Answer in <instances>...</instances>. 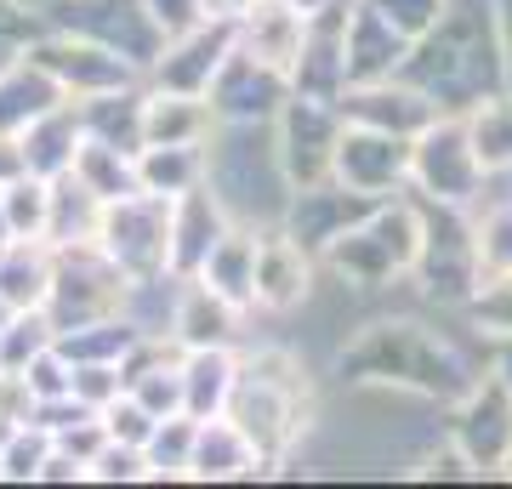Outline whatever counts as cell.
Returning <instances> with one entry per match:
<instances>
[{"instance_id":"obj_1","label":"cell","mask_w":512,"mask_h":489,"mask_svg":"<svg viewBox=\"0 0 512 489\" xmlns=\"http://www.w3.org/2000/svg\"><path fill=\"white\" fill-rule=\"evenodd\" d=\"M336 376L348 387H387V393H416L433 404H456L484 364H473L439 325H427L416 313L370 319L353 330V342L336 353Z\"/></svg>"},{"instance_id":"obj_49","label":"cell","mask_w":512,"mask_h":489,"mask_svg":"<svg viewBox=\"0 0 512 489\" xmlns=\"http://www.w3.org/2000/svg\"><path fill=\"white\" fill-rule=\"evenodd\" d=\"M0 421H6V427H29V421H35V393H29V381H23V370H6V364H0Z\"/></svg>"},{"instance_id":"obj_17","label":"cell","mask_w":512,"mask_h":489,"mask_svg":"<svg viewBox=\"0 0 512 489\" xmlns=\"http://www.w3.org/2000/svg\"><path fill=\"white\" fill-rule=\"evenodd\" d=\"M205 97H211V114L217 120H274L279 103L291 97V74L268 69V63H256L251 52L234 46Z\"/></svg>"},{"instance_id":"obj_3","label":"cell","mask_w":512,"mask_h":489,"mask_svg":"<svg viewBox=\"0 0 512 489\" xmlns=\"http://www.w3.org/2000/svg\"><path fill=\"white\" fill-rule=\"evenodd\" d=\"M205 182L245 228H279L291 182L274 148V120H217L205 143Z\"/></svg>"},{"instance_id":"obj_47","label":"cell","mask_w":512,"mask_h":489,"mask_svg":"<svg viewBox=\"0 0 512 489\" xmlns=\"http://www.w3.org/2000/svg\"><path fill=\"white\" fill-rule=\"evenodd\" d=\"M444 6H450V0H376V12H382L399 35H410V40L427 35V29L444 18Z\"/></svg>"},{"instance_id":"obj_6","label":"cell","mask_w":512,"mask_h":489,"mask_svg":"<svg viewBox=\"0 0 512 489\" xmlns=\"http://www.w3.org/2000/svg\"><path fill=\"white\" fill-rule=\"evenodd\" d=\"M416 211H421V251H416V279L427 296L439 302H467L478 290V234H473V217L467 205H439V200H421L416 194Z\"/></svg>"},{"instance_id":"obj_14","label":"cell","mask_w":512,"mask_h":489,"mask_svg":"<svg viewBox=\"0 0 512 489\" xmlns=\"http://www.w3.org/2000/svg\"><path fill=\"white\" fill-rule=\"evenodd\" d=\"M336 109L348 126H376V131H393V137H416L439 120V103L416 86V80H404V74H387V80H365V86H348L336 97Z\"/></svg>"},{"instance_id":"obj_38","label":"cell","mask_w":512,"mask_h":489,"mask_svg":"<svg viewBox=\"0 0 512 489\" xmlns=\"http://www.w3.org/2000/svg\"><path fill=\"white\" fill-rule=\"evenodd\" d=\"M473 330L484 342H507L512 336V273H495V279H478V290L461 302Z\"/></svg>"},{"instance_id":"obj_25","label":"cell","mask_w":512,"mask_h":489,"mask_svg":"<svg viewBox=\"0 0 512 489\" xmlns=\"http://www.w3.org/2000/svg\"><path fill=\"white\" fill-rule=\"evenodd\" d=\"M239 319H245L239 302H228L205 279H183L177 313H171V342L177 347H239Z\"/></svg>"},{"instance_id":"obj_46","label":"cell","mask_w":512,"mask_h":489,"mask_svg":"<svg viewBox=\"0 0 512 489\" xmlns=\"http://www.w3.org/2000/svg\"><path fill=\"white\" fill-rule=\"evenodd\" d=\"M154 421H160V416H148V410H143L137 399H131V393H120V399H114L109 410H103V427H109L114 444H137V450L148 444Z\"/></svg>"},{"instance_id":"obj_18","label":"cell","mask_w":512,"mask_h":489,"mask_svg":"<svg viewBox=\"0 0 512 489\" xmlns=\"http://www.w3.org/2000/svg\"><path fill=\"white\" fill-rule=\"evenodd\" d=\"M313 268L319 256L302 251L285 228H262L256 239V313H296L313 296Z\"/></svg>"},{"instance_id":"obj_45","label":"cell","mask_w":512,"mask_h":489,"mask_svg":"<svg viewBox=\"0 0 512 489\" xmlns=\"http://www.w3.org/2000/svg\"><path fill=\"white\" fill-rule=\"evenodd\" d=\"M143 12H148V23L160 29V40H177V35H188V29L211 23L205 0H143Z\"/></svg>"},{"instance_id":"obj_54","label":"cell","mask_w":512,"mask_h":489,"mask_svg":"<svg viewBox=\"0 0 512 489\" xmlns=\"http://www.w3.org/2000/svg\"><path fill=\"white\" fill-rule=\"evenodd\" d=\"M239 6H245V0H205V12H211V18H234Z\"/></svg>"},{"instance_id":"obj_37","label":"cell","mask_w":512,"mask_h":489,"mask_svg":"<svg viewBox=\"0 0 512 489\" xmlns=\"http://www.w3.org/2000/svg\"><path fill=\"white\" fill-rule=\"evenodd\" d=\"M148 478H188V455H194V416H160L143 444Z\"/></svg>"},{"instance_id":"obj_20","label":"cell","mask_w":512,"mask_h":489,"mask_svg":"<svg viewBox=\"0 0 512 489\" xmlns=\"http://www.w3.org/2000/svg\"><path fill=\"white\" fill-rule=\"evenodd\" d=\"M342 23H348V0H336L330 12L308 18V35H302V52L291 63V91L296 97H319V103H336L348 91V57H342Z\"/></svg>"},{"instance_id":"obj_5","label":"cell","mask_w":512,"mask_h":489,"mask_svg":"<svg viewBox=\"0 0 512 489\" xmlns=\"http://www.w3.org/2000/svg\"><path fill=\"white\" fill-rule=\"evenodd\" d=\"M416 251H421V211H416V194L404 188L393 200H376L342 239H330L319 262L348 290H387L410 279Z\"/></svg>"},{"instance_id":"obj_50","label":"cell","mask_w":512,"mask_h":489,"mask_svg":"<svg viewBox=\"0 0 512 489\" xmlns=\"http://www.w3.org/2000/svg\"><path fill=\"white\" fill-rule=\"evenodd\" d=\"M416 478H444V484H473V478H478V467H473V461H467V455L456 450V444H444V450L421 455Z\"/></svg>"},{"instance_id":"obj_41","label":"cell","mask_w":512,"mask_h":489,"mask_svg":"<svg viewBox=\"0 0 512 489\" xmlns=\"http://www.w3.org/2000/svg\"><path fill=\"white\" fill-rule=\"evenodd\" d=\"M52 342H57V325L46 319V308L12 313V325L0 330V364H6V370H23L40 347H52Z\"/></svg>"},{"instance_id":"obj_27","label":"cell","mask_w":512,"mask_h":489,"mask_svg":"<svg viewBox=\"0 0 512 489\" xmlns=\"http://www.w3.org/2000/svg\"><path fill=\"white\" fill-rule=\"evenodd\" d=\"M211 131H217L211 97L143 86V143H211Z\"/></svg>"},{"instance_id":"obj_31","label":"cell","mask_w":512,"mask_h":489,"mask_svg":"<svg viewBox=\"0 0 512 489\" xmlns=\"http://www.w3.org/2000/svg\"><path fill=\"white\" fill-rule=\"evenodd\" d=\"M137 182L143 194L177 200L205 182V143H143L137 148Z\"/></svg>"},{"instance_id":"obj_32","label":"cell","mask_w":512,"mask_h":489,"mask_svg":"<svg viewBox=\"0 0 512 489\" xmlns=\"http://www.w3.org/2000/svg\"><path fill=\"white\" fill-rule=\"evenodd\" d=\"M148 86V80H143ZM143 86H126V91H103V97H80V126L86 137L97 143H114V148H143Z\"/></svg>"},{"instance_id":"obj_39","label":"cell","mask_w":512,"mask_h":489,"mask_svg":"<svg viewBox=\"0 0 512 489\" xmlns=\"http://www.w3.org/2000/svg\"><path fill=\"white\" fill-rule=\"evenodd\" d=\"M52 455V433L46 427H18V433L0 444V484H40V467Z\"/></svg>"},{"instance_id":"obj_11","label":"cell","mask_w":512,"mask_h":489,"mask_svg":"<svg viewBox=\"0 0 512 489\" xmlns=\"http://www.w3.org/2000/svg\"><path fill=\"white\" fill-rule=\"evenodd\" d=\"M342 109L336 103H319V97H285L274 114V148L279 165H285V182L291 188H308V182H325L330 165H336V143H342Z\"/></svg>"},{"instance_id":"obj_2","label":"cell","mask_w":512,"mask_h":489,"mask_svg":"<svg viewBox=\"0 0 512 489\" xmlns=\"http://www.w3.org/2000/svg\"><path fill=\"white\" fill-rule=\"evenodd\" d=\"M404 80H416L444 114H467L478 97L501 91V46H495V6L490 0H450L444 18L410 46Z\"/></svg>"},{"instance_id":"obj_4","label":"cell","mask_w":512,"mask_h":489,"mask_svg":"<svg viewBox=\"0 0 512 489\" xmlns=\"http://www.w3.org/2000/svg\"><path fill=\"white\" fill-rule=\"evenodd\" d=\"M222 416L239 421V433L256 444L262 461L285 467V455L313 421V393H308V370L296 353L285 347H256L239 353V387Z\"/></svg>"},{"instance_id":"obj_56","label":"cell","mask_w":512,"mask_h":489,"mask_svg":"<svg viewBox=\"0 0 512 489\" xmlns=\"http://www.w3.org/2000/svg\"><path fill=\"white\" fill-rule=\"evenodd\" d=\"M12 313H18V308H12V302H6V296H0V330L12 325Z\"/></svg>"},{"instance_id":"obj_53","label":"cell","mask_w":512,"mask_h":489,"mask_svg":"<svg viewBox=\"0 0 512 489\" xmlns=\"http://www.w3.org/2000/svg\"><path fill=\"white\" fill-rule=\"evenodd\" d=\"M490 370L512 387V336H507V342H495V364H490Z\"/></svg>"},{"instance_id":"obj_36","label":"cell","mask_w":512,"mask_h":489,"mask_svg":"<svg viewBox=\"0 0 512 489\" xmlns=\"http://www.w3.org/2000/svg\"><path fill=\"white\" fill-rule=\"evenodd\" d=\"M0 200H6V239H46V222H52V177L18 171V177L0 182Z\"/></svg>"},{"instance_id":"obj_29","label":"cell","mask_w":512,"mask_h":489,"mask_svg":"<svg viewBox=\"0 0 512 489\" xmlns=\"http://www.w3.org/2000/svg\"><path fill=\"white\" fill-rule=\"evenodd\" d=\"M256 239H262V228H245V222H234L228 234L205 251L200 273H188V279H205L211 290H222L228 302H239L245 313H256Z\"/></svg>"},{"instance_id":"obj_24","label":"cell","mask_w":512,"mask_h":489,"mask_svg":"<svg viewBox=\"0 0 512 489\" xmlns=\"http://www.w3.org/2000/svg\"><path fill=\"white\" fill-rule=\"evenodd\" d=\"M228 228H234V217H228V205L211 194V182L177 194V200H171V273H183V279L200 273L205 251H211Z\"/></svg>"},{"instance_id":"obj_40","label":"cell","mask_w":512,"mask_h":489,"mask_svg":"<svg viewBox=\"0 0 512 489\" xmlns=\"http://www.w3.org/2000/svg\"><path fill=\"white\" fill-rule=\"evenodd\" d=\"M74 364V376H69V393L86 410H109L120 393H126V364H114V359H69Z\"/></svg>"},{"instance_id":"obj_26","label":"cell","mask_w":512,"mask_h":489,"mask_svg":"<svg viewBox=\"0 0 512 489\" xmlns=\"http://www.w3.org/2000/svg\"><path fill=\"white\" fill-rule=\"evenodd\" d=\"M183 416L211 421L239 387V347H183Z\"/></svg>"},{"instance_id":"obj_23","label":"cell","mask_w":512,"mask_h":489,"mask_svg":"<svg viewBox=\"0 0 512 489\" xmlns=\"http://www.w3.org/2000/svg\"><path fill=\"white\" fill-rule=\"evenodd\" d=\"M256 472H274V461H262V455H256V444L239 433L234 416L194 421L188 478H200V484H234V478H256Z\"/></svg>"},{"instance_id":"obj_13","label":"cell","mask_w":512,"mask_h":489,"mask_svg":"<svg viewBox=\"0 0 512 489\" xmlns=\"http://www.w3.org/2000/svg\"><path fill=\"white\" fill-rule=\"evenodd\" d=\"M330 177L365 200H393L410 188V137H393L376 126H342Z\"/></svg>"},{"instance_id":"obj_44","label":"cell","mask_w":512,"mask_h":489,"mask_svg":"<svg viewBox=\"0 0 512 489\" xmlns=\"http://www.w3.org/2000/svg\"><path fill=\"white\" fill-rule=\"evenodd\" d=\"M69 376H74V364H69V353L63 347H40L35 359L23 364V381H29V393H35V404L40 399H63L69 393Z\"/></svg>"},{"instance_id":"obj_19","label":"cell","mask_w":512,"mask_h":489,"mask_svg":"<svg viewBox=\"0 0 512 489\" xmlns=\"http://www.w3.org/2000/svg\"><path fill=\"white\" fill-rule=\"evenodd\" d=\"M416 40L399 35L393 23L376 12V0H348V23H342V57H348V86L365 80H387L404 69Z\"/></svg>"},{"instance_id":"obj_28","label":"cell","mask_w":512,"mask_h":489,"mask_svg":"<svg viewBox=\"0 0 512 489\" xmlns=\"http://www.w3.org/2000/svg\"><path fill=\"white\" fill-rule=\"evenodd\" d=\"M57 279V245L52 239H6L0 245V296L18 313L46 308Z\"/></svg>"},{"instance_id":"obj_35","label":"cell","mask_w":512,"mask_h":489,"mask_svg":"<svg viewBox=\"0 0 512 489\" xmlns=\"http://www.w3.org/2000/svg\"><path fill=\"white\" fill-rule=\"evenodd\" d=\"M97 222H103V200H97L92 188L74 177V171L52 177V222H46V239H52L57 251L63 245H92Z\"/></svg>"},{"instance_id":"obj_57","label":"cell","mask_w":512,"mask_h":489,"mask_svg":"<svg viewBox=\"0 0 512 489\" xmlns=\"http://www.w3.org/2000/svg\"><path fill=\"white\" fill-rule=\"evenodd\" d=\"M0 245H6V200H0Z\"/></svg>"},{"instance_id":"obj_7","label":"cell","mask_w":512,"mask_h":489,"mask_svg":"<svg viewBox=\"0 0 512 489\" xmlns=\"http://www.w3.org/2000/svg\"><path fill=\"white\" fill-rule=\"evenodd\" d=\"M484 165L473 154V137H467V120L461 114H439L427 131L410 137V194L439 205H467L473 211L478 194H484Z\"/></svg>"},{"instance_id":"obj_43","label":"cell","mask_w":512,"mask_h":489,"mask_svg":"<svg viewBox=\"0 0 512 489\" xmlns=\"http://www.w3.org/2000/svg\"><path fill=\"white\" fill-rule=\"evenodd\" d=\"M92 484H148V455L137 444H103L92 455Z\"/></svg>"},{"instance_id":"obj_58","label":"cell","mask_w":512,"mask_h":489,"mask_svg":"<svg viewBox=\"0 0 512 489\" xmlns=\"http://www.w3.org/2000/svg\"><path fill=\"white\" fill-rule=\"evenodd\" d=\"M501 478H512V450H507V461H501Z\"/></svg>"},{"instance_id":"obj_22","label":"cell","mask_w":512,"mask_h":489,"mask_svg":"<svg viewBox=\"0 0 512 489\" xmlns=\"http://www.w3.org/2000/svg\"><path fill=\"white\" fill-rule=\"evenodd\" d=\"M302 35H308V18L296 12L291 0H245L234 12V46L279 74H291L296 52H302Z\"/></svg>"},{"instance_id":"obj_21","label":"cell","mask_w":512,"mask_h":489,"mask_svg":"<svg viewBox=\"0 0 512 489\" xmlns=\"http://www.w3.org/2000/svg\"><path fill=\"white\" fill-rule=\"evenodd\" d=\"M57 103H69V91L57 86V74L29 46L12 57H0V137H23Z\"/></svg>"},{"instance_id":"obj_48","label":"cell","mask_w":512,"mask_h":489,"mask_svg":"<svg viewBox=\"0 0 512 489\" xmlns=\"http://www.w3.org/2000/svg\"><path fill=\"white\" fill-rule=\"evenodd\" d=\"M46 29V12L40 6H23V0H0V57L23 52L29 40Z\"/></svg>"},{"instance_id":"obj_55","label":"cell","mask_w":512,"mask_h":489,"mask_svg":"<svg viewBox=\"0 0 512 489\" xmlns=\"http://www.w3.org/2000/svg\"><path fill=\"white\" fill-rule=\"evenodd\" d=\"M296 12H302V18H319V12H330V6H336V0H291Z\"/></svg>"},{"instance_id":"obj_9","label":"cell","mask_w":512,"mask_h":489,"mask_svg":"<svg viewBox=\"0 0 512 489\" xmlns=\"http://www.w3.org/2000/svg\"><path fill=\"white\" fill-rule=\"evenodd\" d=\"M120 302H126V273L97 251V239L57 251V279L46 296V319L57 325V336L74 325H92V319H109V313H120Z\"/></svg>"},{"instance_id":"obj_30","label":"cell","mask_w":512,"mask_h":489,"mask_svg":"<svg viewBox=\"0 0 512 489\" xmlns=\"http://www.w3.org/2000/svg\"><path fill=\"white\" fill-rule=\"evenodd\" d=\"M86 126H80V109L74 103H57L52 114H40L35 126L18 137V154H23V171L35 177H63L74 165V148H80Z\"/></svg>"},{"instance_id":"obj_12","label":"cell","mask_w":512,"mask_h":489,"mask_svg":"<svg viewBox=\"0 0 512 489\" xmlns=\"http://www.w3.org/2000/svg\"><path fill=\"white\" fill-rule=\"evenodd\" d=\"M450 410H456L450 416V444L478 467V478H490V472L501 478V461L512 450V387L495 370H484Z\"/></svg>"},{"instance_id":"obj_10","label":"cell","mask_w":512,"mask_h":489,"mask_svg":"<svg viewBox=\"0 0 512 489\" xmlns=\"http://www.w3.org/2000/svg\"><path fill=\"white\" fill-rule=\"evenodd\" d=\"M29 52L57 74V86L69 91V103L143 86V69H137L126 52H114V46H103V40H92V35H74V29H52V23H46V29L29 40Z\"/></svg>"},{"instance_id":"obj_15","label":"cell","mask_w":512,"mask_h":489,"mask_svg":"<svg viewBox=\"0 0 512 489\" xmlns=\"http://www.w3.org/2000/svg\"><path fill=\"white\" fill-rule=\"evenodd\" d=\"M228 52H234V18H211V23H200V29H188V35L165 40L160 57L148 63V86L205 97L211 80H217V69L228 63Z\"/></svg>"},{"instance_id":"obj_34","label":"cell","mask_w":512,"mask_h":489,"mask_svg":"<svg viewBox=\"0 0 512 489\" xmlns=\"http://www.w3.org/2000/svg\"><path fill=\"white\" fill-rule=\"evenodd\" d=\"M69 171L86 182L103 205L126 200V194H143V182H137V154H131V148H114V143H97V137H80Z\"/></svg>"},{"instance_id":"obj_16","label":"cell","mask_w":512,"mask_h":489,"mask_svg":"<svg viewBox=\"0 0 512 489\" xmlns=\"http://www.w3.org/2000/svg\"><path fill=\"white\" fill-rule=\"evenodd\" d=\"M376 200H365V194H353V188H342L336 177L325 182H308V188H291V205H285V217H279V228L302 245V251L325 256L330 239H342L353 228V222L365 217Z\"/></svg>"},{"instance_id":"obj_33","label":"cell","mask_w":512,"mask_h":489,"mask_svg":"<svg viewBox=\"0 0 512 489\" xmlns=\"http://www.w3.org/2000/svg\"><path fill=\"white\" fill-rule=\"evenodd\" d=\"M461 120H467V137H473V154L484 165V177H507L512 171V91L501 86L490 97H478Z\"/></svg>"},{"instance_id":"obj_8","label":"cell","mask_w":512,"mask_h":489,"mask_svg":"<svg viewBox=\"0 0 512 489\" xmlns=\"http://www.w3.org/2000/svg\"><path fill=\"white\" fill-rule=\"evenodd\" d=\"M97 251L126 273V285L171 273V200H160V194L109 200L103 222H97Z\"/></svg>"},{"instance_id":"obj_52","label":"cell","mask_w":512,"mask_h":489,"mask_svg":"<svg viewBox=\"0 0 512 489\" xmlns=\"http://www.w3.org/2000/svg\"><path fill=\"white\" fill-rule=\"evenodd\" d=\"M495 6V46H501V80L512 91V0H490Z\"/></svg>"},{"instance_id":"obj_42","label":"cell","mask_w":512,"mask_h":489,"mask_svg":"<svg viewBox=\"0 0 512 489\" xmlns=\"http://www.w3.org/2000/svg\"><path fill=\"white\" fill-rule=\"evenodd\" d=\"M473 234H478V273H484V279L512 273V200L490 205V211L473 222Z\"/></svg>"},{"instance_id":"obj_51","label":"cell","mask_w":512,"mask_h":489,"mask_svg":"<svg viewBox=\"0 0 512 489\" xmlns=\"http://www.w3.org/2000/svg\"><path fill=\"white\" fill-rule=\"evenodd\" d=\"M40 484H92V472H86V461H74L69 450H57L46 455V467H40Z\"/></svg>"}]
</instances>
